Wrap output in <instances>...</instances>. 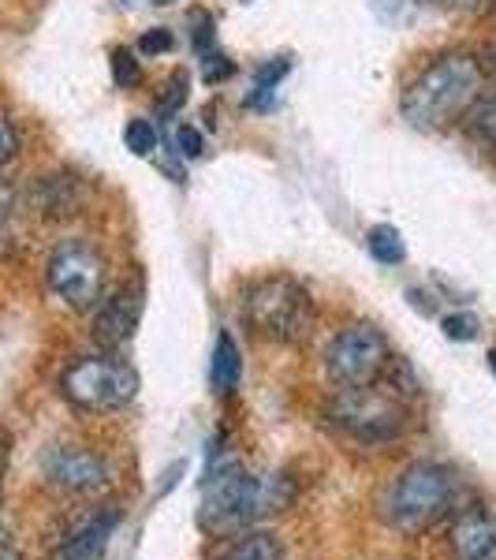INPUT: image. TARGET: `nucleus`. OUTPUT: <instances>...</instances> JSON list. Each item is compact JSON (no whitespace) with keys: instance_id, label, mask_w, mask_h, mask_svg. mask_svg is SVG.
<instances>
[{"instance_id":"nucleus-18","label":"nucleus","mask_w":496,"mask_h":560,"mask_svg":"<svg viewBox=\"0 0 496 560\" xmlns=\"http://www.w3.org/2000/svg\"><path fill=\"white\" fill-rule=\"evenodd\" d=\"M292 71V60H284V57H276V60H269V65H261L258 68V79H255V94L247 97V105L255 108V105H265L269 97L276 94V86L284 83V75Z\"/></svg>"},{"instance_id":"nucleus-22","label":"nucleus","mask_w":496,"mask_h":560,"mask_svg":"<svg viewBox=\"0 0 496 560\" xmlns=\"http://www.w3.org/2000/svg\"><path fill=\"white\" fill-rule=\"evenodd\" d=\"M236 75V65H232L228 57H221V52H205L202 57V79L205 83H224V79Z\"/></svg>"},{"instance_id":"nucleus-3","label":"nucleus","mask_w":496,"mask_h":560,"mask_svg":"<svg viewBox=\"0 0 496 560\" xmlns=\"http://www.w3.org/2000/svg\"><path fill=\"white\" fill-rule=\"evenodd\" d=\"M243 322L269 345H299L314 329V300L295 277H261L243 295Z\"/></svg>"},{"instance_id":"nucleus-13","label":"nucleus","mask_w":496,"mask_h":560,"mask_svg":"<svg viewBox=\"0 0 496 560\" xmlns=\"http://www.w3.org/2000/svg\"><path fill=\"white\" fill-rule=\"evenodd\" d=\"M116 523H120V512H102V516L86 520L83 527L71 535L64 546H60L57 560H102L108 549V538H113Z\"/></svg>"},{"instance_id":"nucleus-28","label":"nucleus","mask_w":496,"mask_h":560,"mask_svg":"<svg viewBox=\"0 0 496 560\" xmlns=\"http://www.w3.org/2000/svg\"><path fill=\"white\" fill-rule=\"evenodd\" d=\"M187 83H191V79H187V71H176V75H173V86H165V90H173V97H161V113L173 116L176 108L187 102Z\"/></svg>"},{"instance_id":"nucleus-31","label":"nucleus","mask_w":496,"mask_h":560,"mask_svg":"<svg viewBox=\"0 0 496 560\" xmlns=\"http://www.w3.org/2000/svg\"><path fill=\"white\" fill-rule=\"evenodd\" d=\"M445 8H456V12H474L477 8V0H440Z\"/></svg>"},{"instance_id":"nucleus-4","label":"nucleus","mask_w":496,"mask_h":560,"mask_svg":"<svg viewBox=\"0 0 496 560\" xmlns=\"http://www.w3.org/2000/svg\"><path fill=\"white\" fill-rule=\"evenodd\" d=\"M456 501V478L440 464H414L392 482L385 497V520L403 535L433 527Z\"/></svg>"},{"instance_id":"nucleus-6","label":"nucleus","mask_w":496,"mask_h":560,"mask_svg":"<svg viewBox=\"0 0 496 560\" xmlns=\"http://www.w3.org/2000/svg\"><path fill=\"white\" fill-rule=\"evenodd\" d=\"M60 393L79 411H116L134 400L139 374H134L131 363L116 355H90L64 370Z\"/></svg>"},{"instance_id":"nucleus-1","label":"nucleus","mask_w":496,"mask_h":560,"mask_svg":"<svg viewBox=\"0 0 496 560\" xmlns=\"http://www.w3.org/2000/svg\"><path fill=\"white\" fill-rule=\"evenodd\" d=\"M485 90L482 65L471 52H445L403 90V120L414 131H448Z\"/></svg>"},{"instance_id":"nucleus-26","label":"nucleus","mask_w":496,"mask_h":560,"mask_svg":"<svg viewBox=\"0 0 496 560\" xmlns=\"http://www.w3.org/2000/svg\"><path fill=\"white\" fill-rule=\"evenodd\" d=\"M176 150L184 153V158H202V150H205L202 131L191 128V124H184V128L176 131Z\"/></svg>"},{"instance_id":"nucleus-5","label":"nucleus","mask_w":496,"mask_h":560,"mask_svg":"<svg viewBox=\"0 0 496 560\" xmlns=\"http://www.w3.org/2000/svg\"><path fill=\"white\" fill-rule=\"evenodd\" d=\"M329 422L363 445H385L408 430V408L392 388H374L369 382L340 388L329 404Z\"/></svg>"},{"instance_id":"nucleus-15","label":"nucleus","mask_w":496,"mask_h":560,"mask_svg":"<svg viewBox=\"0 0 496 560\" xmlns=\"http://www.w3.org/2000/svg\"><path fill=\"white\" fill-rule=\"evenodd\" d=\"M281 557H284L281 541L269 535V530H250V535L236 538L221 553V560H281Z\"/></svg>"},{"instance_id":"nucleus-16","label":"nucleus","mask_w":496,"mask_h":560,"mask_svg":"<svg viewBox=\"0 0 496 560\" xmlns=\"http://www.w3.org/2000/svg\"><path fill=\"white\" fill-rule=\"evenodd\" d=\"M463 124L477 142L496 150V90H482V94H477V102L467 108Z\"/></svg>"},{"instance_id":"nucleus-11","label":"nucleus","mask_w":496,"mask_h":560,"mask_svg":"<svg viewBox=\"0 0 496 560\" xmlns=\"http://www.w3.org/2000/svg\"><path fill=\"white\" fill-rule=\"evenodd\" d=\"M456 560H496V520L489 512H467L452 527Z\"/></svg>"},{"instance_id":"nucleus-24","label":"nucleus","mask_w":496,"mask_h":560,"mask_svg":"<svg viewBox=\"0 0 496 560\" xmlns=\"http://www.w3.org/2000/svg\"><path fill=\"white\" fill-rule=\"evenodd\" d=\"M173 45L176 42H173V34H168L165 26H153V31H146L139 38V52H142V57H161V52H168Z\"/></svg>"},{"instance_id":"nucleus-17","label":"nucleus","mask_w":496,"mask_h":560,"mask_svg":"<svg viewBox=\"0 0 496 560\" xmlns=\"http://www.w3.org/2000/svg\"><path fill=\"white\" fill-rule=\"evenodd\" d=\"M366 247H369V255H374L377 261H381V266H400V261L408 258V247H403V236L392 229V224H377V229H369Z\"/></svg>"},{"instance_id":"nucleus-21","label":"nucleus","mask_w":496,"mask_h":560,"mask_svg":"<svg viewBox=\"0 0 496 560\" xmlns=\"http://www.w3.org/2000/svg\"><path fill=\"white\" fill-rule=\"evenodd\" d=\"M440 329H445V337L448 340H474L477 337V318L474 314H445L440 318Z\"/></svg>"},{"instance_id":"nucleus-30","label":"nucleus","mask_w":496,"mask_h":560,"mask_svg":"<svg viewBox=\"0 0 496 560\" xmlns=\"http://www.w3.org/2000/svg\"><path fill=\"white\" fill-rule=\"evenodd\" d=\"M477 65H482V75H493L496 79V49H485L482 57H477Z\"/></svg>"},{"instance_id":"nucleus-8","label":"nucleus","mask_w":496,"mask_h":560,"mask_svg":"<svg viewBox=\"0 0 496 560\" xmlns=\"http://www.w3.org/2000/svg\"><path fill=\"white\" fill-rule=\"evenodd\" d=\"M49 288L71 311H94L105 300V258L90 243L68 240L49 255Z\"/></svg>"},{"instance_id":"nucleus-9","label":"nucleus","mask_w":496,"mask_h":560,"mask_svg":"<svg viewBox=\"0 0 496 560\" xmlns=\"http://www.w3.org/2000/svg\"><path fill=\"white\" fill-rule=\"evenodd\" d=\"M142 322V288L139 284H123L116 292H108L97 303V318H94V337L105 348H123L131 345L134 329Z\"/></svg>"},{"instance_id":"nucleus-32","label":"nucleus","mask_w":496,"mask_h":560,"mask_svg":"<svg viewBox=\"0 0 496 560\" xmlns=\"http://www.w3.org/2000/svg\"><path fill=\"white\" fill-rule=\"evenodd\" d=\"M489 370H493V374H496V348L489 351Z\"/></svg>"},{"instance_id":"nucleus-7","label":"nucleus","mask_w":496,"mask_h":560,"mask_svg":"<svg viewBox=\"0 0 496 560\" xmlns=\"http://www.w3.org/2000/svg\"><path fill=\"white\" fill-rule=\"evenodd\" d=\"M389 359L392 355L385 332L369 322H358L332 337L329 351H324V370L340 388H355L377 382L385 374V366H389Z\"/></svg>"},{"instance_id":"nucleus-10","label":"nucleus","mask_w":496,"mask_h":560,"mask_svg":"<svg viewBox=\"0 0 496 560\" xmlns=\"http://www.w3.org/2000/svg\"><path fill=\"white\" fill-rule=\"evenodd\" d=\"M45 475L71 493H97L108 486V464L86 448H52L45 456Z\"/></svg>"},{"instance_id":"nucleus-23","label":"nucleus","mask_w":496,"mask_h":560,"mask_svg":"<svg viewBox=\"0 0 496 560\" xmlns=\"http://www.w3.org/2000/svg\"><path fill=\"white\" fill-rule=\"evenodd\" d=\"M15 158H20V131L8 116H0V168L12 165Z\"/></svg>"},{"instance_id":"nucleus-29","label":"nucleus","mask_w":496,"mask_h":560,"mask_svg":"<svg viewBox=\"0 0 496 560\" xmlns=\"http://www.w3.org/2000/svg\"><path fill=\"white\" fill-rule=\"evenodd\" d=\"M12 210H15V187L8 179H0V224L12 217Z\"/></svg>"},{"instance_id":"nucleus-34","label":"nucleus","mask_w":496,"mask_h":560,"mask_svg":"<svg viewBox=\"0 0 496 560\" xmlns=\"http://www.w3.org/2000/svg\"><path fill=\"white\" fill-rule=\"evenodd\" d=\"M493 4H496V0H493Z\"/></svg>"},{"instance_id":"nucleus-14","label":"nucleus","mask_w":496,"mask_h":560,"mask_svg":"<svg viewBox=\"0 0 496 560\" xmlns=\"http://www.w3.org/2000/svg\"><path fill=\"white\" fill-rule=\"evenodd\" d=\"M243 377V359L239 345L232 340V332H221L213 345V363H210V385L213 393H232Z\"/></svg>"},{"instance_id":"nucleus-25","label":"nucleus","mask_w":496,"mask_h":560,"mask_svg":"<svg viewBox=\"0 0 496 560\" xmlns=\"http://www.w3.org/2000/svg\"><path fill=\"white\" fill-rule=\"evenodd\" d=\"M191 23H194V49H198V57H205V52H213V20H210V12H194L191 15Z\"/></svg>"},{"instance_id":"nucleus-2","label":"nucleus","mask_w":496,"mask_h":560,"mask_svg":"<svg viewBox=\"0 0 496 560\" xmlns=\"http://www.w3.org/2000/svg\"><path fill=\"white\" fill-rule=\"evenodd\" d=\"M292 501V478L284 475H247L239 464L224 459L221 467L205 471V497H202V520L205 530L224 535V530L247 527L261 516H273Z\"/></svg>"},{"instance_id":"nucleus-12","label":"nucleus","mask_w":496,"mask_h":560,"mask_svg":"<svg viewBox=\"0 0 496 560\" xmlns=\"http://www.w3.org/2000/svg\"><path fill=\"white\" fill-rule=\"evenodd\" d=\"M31 202L45 221H64V217H71L83 206V191H79L75 176L57 173V176H42L38 184H34Z\"/></svg>"},{"instance_id":"nucleus-27","label":"nucleus","mask_w":496,"mask_h":560,"mask_svg":"<svg viewBox=\"0 0 496 560\" xmlns=\"http://www.w3.org/2000/svg\"><path fill=\"white\" fill-rule=\"evenodd\" d=\"M369 4H374V12L381 15V20H403V15H411L422 0H369Z\"/></svg>"},{"instance_id":"nucleus-20","label":"nucleus","mask_w":496,"mask_h":560,"mask_svg":"<svg viewBox=\"0 0 496 560\" xmlns=\"http://www.w3.org/2000/svg\"><path fill=\"white\" fill-rule=\"evenodd\" d=\"M113 79H116V86H120V90H128V86H134L142 79V68H139V60H134L131 49H116L113 52Z\"/></svg>"},{"instance_id":"nucleus-19","label":"nucleus","mask_w":496,"mask_h":560,"mask_svg":"<svg viewBox=\"0 0 496 560\" xmlns=\"http://www.w3.org/2000/svg\"><path fill=\"white\" fill-rule=\"evenodd\" d=\"M123 147H128L134 158H150L157 150V131H153L150 120H128L123 128Z\"/></svg>"},{"instance_id":"nucleus-33","label":"nucleus","mask_w":496,"mask_h":560,"mask_svg":"<svg viewBox=\"0 0 496 560\" xmlns=\"http://www.w3.org/2000/svg\"><path fill=\"white\" fill-rule=\"evenodd\" d=\"M153 4H157V8H165V4H173V0H153Z\"/></svg>"}]
</instances>
